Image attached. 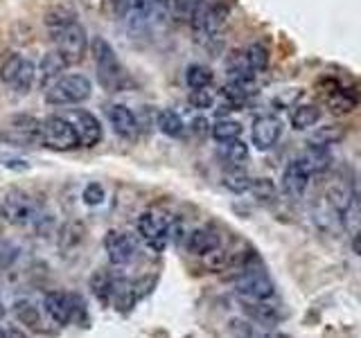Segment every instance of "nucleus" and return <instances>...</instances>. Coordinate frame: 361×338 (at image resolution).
<instances>
[{"label": "nucleus", "instance_id": "ddd939ff", "mask_svg": "<svg viewBox=\"0 0 361 338\" xmlns=\"http://www.w3.org/2000/svg\"><path fill=\"white\" fill-rule=\"evenodd\" d=\"M93 296L98 298L102 304H109L111 300L118 302L126 291H129V282L122 278H115L109 271H98L91 280Z\"/></svg>", "mask_w": 361, "mask_h": 338}, {"label": "nucleus", "instance_id": "f257e3e1", "mask_svg": "<svg viewBox=\"0 0 361 338\" xmlns=\"http://www.w3.org/2000/svg\"><path fill=\"white\" fill-rule=\"evenodd\" d=\"M52 41H55L57 52L63 57L68 65L72 63H79L84 59V54L88 50V37H86V30L79 25L77 18L68 20L66 25H61L57 30L50 32Z\"/></svg>", "mask_w": 361, "mask_h": 338}, {"label": "nucleus", "instance_id": "7c9ffc66", "mask_svg": "<svg viewBox=\"0 0 361 338\" xmlns=\"http://www.w3.org/2000/svg\"><path fill=\"white\" fill-rule=\"evenodd\" d=\"M249 192L256 196L258 201L262 203H271L275 201V194H278V190H275V185L269 181V178H256V181H251V188Z\"/></svg>", "mask_w": 361, "mask_h": 338}, {"label": "nucleus", "instance_id": "393cba45", "mask_svg": "<svg viewBox=\"0 0 361 338\" xmlns=\"http://www.w3.org/2000/svg\"><path fill=\"white\" fill-rule=\"evenodd\" d=\"M244 57H247V63L253 74L258 72H264L269 65V48L264 46V43H251V46L244 50Z\"/></svg>", "mask_w": 361, "mask_h": 338}, {"label": "nucleus", "instance_id": "c85d7f7f", "mask_svg": "<svg viewBox=\"0 0 361 338\" xmlns=\"http://www.w3.org/2000/svg\"><path fill=\"white\" fill-rule=\"evenodd\" d=\"M12 126H14L16 134H20L25 140H41V122L37 117L18 115L12 119Z\"/></svg>", "mask_w": 361, "mask_h": 338}, {"label": "nucleus", "instance_id": "f8f14e48", "mask_svg": "<svg viewBox=\"0 0 361 338\" xmlns=\"http://www.w3.org/2000/svg\"><path fill=\"white\" fill-rule=\"evenodd\" d=\"M312 167L307 158H294L289 165L282 171V190L284 194L294 196V199H301V196L307 192V185L312 181Z\"/></svg>", "mask_w": 361, "mask_h": 338}, {"label": "nucleus", "instance_id": "bb28decb", "mask_svg": "<svg viewBox=\"0 0 361 338\" xmlns=\"http://www.w3.org/2000/svg\"><path fill=\"white\" fill-rule=\"evenodd\" d=\"M242 124L235 122V119H217L215 124H212V138L217 140V143H230V140H237L242 136Z\"/></svg>", "mask_w": 361, "mask_h": 338}, {"label": "nucleus", "instance_id": "4468645a", "mask_svg": "<svg viewBox=\"0 0 361 338\" xmlns=\"http://www.w3.org/2000/svg\"><path fill=\"white\" fill-rule=\"evenodd\" d=\"M282 136V122L273 115H262L253 122L251 129V143L260 151H269Z\"/></svg>", "mask_w": 361, "mask_h": 338}, {"label": "nucleus", "instance_id": "5701e85b", "mask_svg": "<svg viewBox=\"0 0 361 338\" xmlns=\"http://www.w3.org/2000/svg\"><path fill=\"white\" fill-rule=\"evenodd\" d=\"M219 156L224 158L228 165L232 167H242L244 162L249 160V145L242 143V140H230V143H221Z\"/></svg>", "mask_w": 361, "mask_h": 338}, {"label": "nucleus", "instance_id": "f3484780", "mask_svg": "<svg viewBox=\"0 0 361 338\" xmlns=\"http://www.w3.org/2000/svg\"><path fill=\"white\" fill-rule=\"evenodd\" d=\"M109 122L113 126V131L118 136L126 138V140H133L138 136V119L131 113L129 106L124 104H113L109 108Z\"/></svg>", "mask_w": 361, "mask_h": 338}, {"label": "nucleus", "instance_id": "aec40b11", "mask_svg": "<svg viewBox=\"0 0 361 338\" xmlns=\"http://www.w3.org/2000/svg\"><path fill=\"white\" fill-rule=\"evenodd\" d=\"M68 68V63L63 61L61 54L55 50V52H48L44 59H41V63L37 65V77L41 79V84H50L61 77V72Z\"/></svg>", "mask_w": 361, "mask_h": 338}, {"label": "nucleus", "instance_id": "e433bc0d", "mask_svg": "<svg viewBox=\"0 0 361 338\" xmlns=\"http://www.w3.org/2000/svg\"><path fill=\"white\" fill-rule=\"evenodd\" d=\"M353 250L357 255H361V230L355 235V239H353Z\"/></svg>", "mask_w": 361, "mask_h": 338}, {"label": "nucleus", "instance_id": "4c0bfd02", "mask_svg": "<svg viewBox=\"0 0 361 338\" xmlns=\"http://www.w3.org/2000/svg\"><path fill=\"white\" fill-rule=\"evenodd\" d=\"M0 338H25L20 332H16V330H9V332H3L0 334Z\"/></svg>", "mask_w": 361, "mask_h": 338}, {"label": "nucleus", "instance_id": "9b49d317", "mask_svg": "<svg viewBox=\"0 0 361 338\" xmlns=\"http://www.w3.org/2000/svg\"><path fill=\"white\" fill-rule=\"evenodd\" d=\"M104 250L113 266H126L136 257L138 244L131 235H126L122 230H109L104 237Z\"/></svg>", "mask_w": 361, "mask_h": 338}, {"label": "nucleus", "instance_id": "423d86ee", "mask_svg": "<svg viewBox=\"0 0 361 338\" xmlns=\"http://www.w3.org/2000/svg\"><path fill=\"white\" fill-rule=\"evenodd\" d=\"M3 214L7 216L9 223L27 226L39 219V205L27 192L14 188L3 196Z\"/></svg>", "mask_w": 361, "mask_h": 338}, {"label": "nucleus", "instance_id": "dca6fc26", "mask_svg": "<svg viewBox=\"0 0 361 338\" xmlns=\"http://www.w3.org/2000/svg\"><path fill=\"white\" fill-rule=\"evenodd\" d=\"M219 246H221V237L215 228H210V226H201L185 237V248H188V253H192V255L206 257L208 253L217 250Z\"/></svg>", "mask_w": 361, "mask_h": 338}, {"label": "nucleus", "instance_id": "1a4fd4ad", "mask_svg": "<svg viewBox=\"0 0 361 338\" xmlns=\"http://www.w3.org/2000/svg\"><path fill=\"white\" fill-rule=\"evenodd\" d=\"M226 20H228V7L217 3V5H201L195 12V16L190 18V23H192L199 37L210 39L224 30Z\"/></svg>", "mask_w": 361, "mask_h": 338}, {"label": "nucleus", "instance_id": "39448f33", "mask_svg": "<svg viewBox=\"0 0 361 338\" xmlns=\"http://www.w3.org/2000/svg\"><path fill=\"white\" fill-rule=\"evenodd\" d=\"M0 79L16 93H29L37 84V63L23 54H9L0 65Z\"/></svg>", "mask_w": 361, "mask_h": 338}, {"label": "nucleus", "instance_id": "a878e982", "mask_svg": "<svg viewBox=\"0 0 361 338\" xmlns=\"http://www.w3.org/2000/svg\"><path fill=\"white\" fill-rule=\"evenodd\" d=\"M158 129H161V134L167 138H180L185 131V124H183V119H180L178 113L165 108V111L158 113Z\"/></svg>", "mask_w": 361, "mask_h": 338}, {"label": "nucleus", "instance_id": "2f4dec72", "mask_svg": "<svg viewBox=\"0 0 361 338\" xmlns=\"http://www.w3.org/2000/svg\"><path fill=\"white\" fill-rule=\"evenodd\" d=\"M343 138V131L339 129L336 124H327V126H321L314 134V145H323V147H330L334 143Z\"/></svg>", "mask_w": 361, "mask_h": 338}, {"label": "nucleus", "instance_id": "a211bd4d", "mask_svg": "<svg viewBox=\"0 0 361 338\" xmlns=\"http://www.w3.org/2000/svg\"><path fill=\"white\" fill-rule=\"evenodd\" d=\"M359 104V97L357 93H353L350 89H334L332 93H327L325 95V108L330 111L332 115H348V113H353L355 108Z\"/></svg>", "mask_w": 361, "mask_h": 338}, {"label": "nucleus", "instance_id": "6e6552de", "mask_svg": "<svg viewBox=\"0 0 361 338\" xmlns=\"http://www.w3.org/2000/svg\"><path fill=\"white\" fill-rule=\"evenodd\" d=\"M235 289L242 300H271L275 298V285L260 268H247L235 280Z\"/></svg>", "mask_w": 361, "mask_h": 338}, {"label": "nucleus", "instance_id": "20e7f679", "mask_svg": "<svg viewBox=\"0 0 361 338\" xmlns=\"http://www.w3.org/2000/svg\"><path fill=\"white\" fill-rule=\"evenodd\" d=\"M41 143L55 151H72L79 147V136L70 119L50 115L41 122Z\"/></svg>", "mask_w": 361, "mask_h": 338}, {"label": "nucleus", "instance_id": "473e14b6", "mask_svg": "<svg viewBox=\"0 0 361 338\" xmlns=\"http://www.w3.org/2000/svg\"><path fill=\"white\" fill-rule=\"evenodd\" d=\"M104 196H106V192H104V188L100 183H88L86 188H84V194H81V199H84V203L86 205H102L104 203Z\"/></svg>", "mask_w": 361, "mask_h": 338}, {"label": "nucleus", "instance_id": "9d476101", "mask_svg": "<svg viewBox=\"0 0 361 338\" xmlns=\"http://www.w3.org/2000/svg\"><path fill=\"white\" fill-rule=\"evenodd\" d=\"M44 309L57 325H70L75 320L77 311L81 309V300L72 293L63 291H50L44 298Z\"/></svg>", "mask_w": 361, "mask_h": 338}, {"label": "nucleus", "instance_id": "0eeeda50", "mask_svg": "<svg viewBox=\"0 0 361 338\" xmlns=\"http://www.w3.org/2000/svg\"><path fill=\"white\" fill-rule=\"evenodd\" d=\"M169 226L172 223L161 212L147 210L138 219V235L147 244V248L156 250V253H163L165 246L169 244Z\"/></svg>", "mask_w": 361, "mask_h": 338}, {"label": "nucleus", "instance_id": "f704fd0d", "mask_svg": "<svg viewBox=\"0 0 361 338\" xmlns=\"http://www.w3.org/2000/svg\"><path fill=\"white\" fill-rule=\"evenodd\" d=\"M190 104H192L195 108H201V111H204V108H210L212 104H215V95H212L210 91H206V89L192 91V93H190Z\"/></svg>", "mask_w": 361, "mask_h": 338}, {"label": "nucleus", "instance_id": "412c9836", "mask_svg": "<svg viewBox=\"0 0 361 338\" xmlns=\"http://www.w3.org/2000/svg\"><path fill=\"white\" fill-rule=\"evenodd\" d=\"M84 239H86V226H84L81 221H77V219L68 221L59 233V250L66 255V253H70V250L79 248Z\"/></svg>", "mask_w": 361, "mask_h": 338}, {"label": "nucleus", "instance_id": "b1692460", "mask_svg": "<svg viewBox=\"0 0 361 338\" xmlns=\"http://www.w3.org/2000/svg\"><path fill=\"white\" fill-rule=\"evenodd\" d=\"M212 79H215V74H212V70L208 68V65H204V63L188 65V70H185V84H188V89H192V91L208 89V86L212 84Z\"/></svg>", "mask_w": 361, "mask_h": 338}, {"label": "nucleus", "instance_id": "c9c22d12", "mask_svg": "<svg viewBox=\"0 0 361 338\" xmlns=\"http://www.w3.org/2000/svg\"><path fill=\"white\" fill-rule=\"evenodd\" d=\"M131 3L133 0H113V12L118 18H126L131 12Z\"/></svg>", "mask_w": 361, "mask_h": 338}, {"label": "nucleus", "instance_id": "2eb2a0df", "mask_svg": "<svg viewBox=\"0 0 361 338\" xmlns=\"http://www.w3.org/2000/svg\"><path fill=\"white\" fill-rule=\"evenodd\" d=\"M75 129H77V136H79V147L93 149V147H98L104 138L102 122L88 111L75 113Z\"/></svg>", "mask_w": 361, "mask_h": 338}, {"label": "nucleus", "instance_id": "72a5a7b5", "mask_svg": "<svg viewBox=\"0 0 361 338\" xmlns=\"http://www.w3.org/2000/svg\"><path fill=\"white\" fill-rule=\"evenodd\" d=\"M18 259V246L7 242V239H0V266H9Z\"/></svg>", "mask_w": 361, "mask_h": 338}, {"label": "nucleus", "instance_id": "c756f323", "mask_svg": "<svg viewBox=\"0 0 361 338\" xmlns=\"http://www.w3.org/2000/svg\"><path fill=\"white\" fill-rule=\"evenodd\" d=\"M14 313H16V318L23 325H27V327H39V323H41L39 309L27 300H18L14 304Z\"/></svg>", "mask_w": 361, "mask_h": 338}, {"label": "nucleus", "instance_id": "6ab92c4d", "mask_svg": "<svg viewBox=\"0 0 361 338\" xmlns=\"http://www.w3.org/2000/svg\"><path fill=\"white\" fill-rule=\"evenodd\" d=\"M244 304V311H247L253 320H258L262 325H273V323H278L282 318V311L278 304H271L269 300H242Z\"/></svg>", "mask_w": 361, "mask_h": 338}, {"label": "nucleus", "instance_id": "f03ea898", "mask_svg": "<svg viewBox=\"0 0 361 338\" xmlns=\"http://www.w3.org/2000/svg\"><path fill=\"white\" fill-rule=\"evenodd\" d=\"M93 95V84L86 74H66L59 77L46 93V102L52 106H72L86 102Z\"/></svg>", "mask_w": 361, "mask_h": 338}, {"label": "nucleus", "instance_id": "ea45409f", "mask_svg": "<svg viewBox=\"0 0 361 338\" xmlns=\"http://www.w3.org/2000/svg\"><path fill=\"white\" fill-rule=\"evenodd\" d=\"M0 145H3V134H0Z\"/></svg>", "mask_w": 361, "mask_h": 338}, {"label": "nucleus", "instance_id": "4be33fe9", "mask_svg": "<svg viewBox=\"0 0 361 338\" xmlns=\"http://www.w3.org/2000/svg\"><path fill=\"white\" fill-rule=\"evenodd\" d=\"M291 126L296 131H307L318 124V119H321V108L316 104H298L291 111Z\"/></svg>", "mask_w": 361, "mask_h": 338}, {"label": "nucleus", "instance_id": "cd10ccee", "mask_svg": "<svg viewBox=\"0 0 361 338\" xmlns=\"http://www.w3.org/2000/svg\"><path fill=\"white\" fill-rule=\"evenodd\" d=\"M251 176L247 171H242L239 167H235V169H230V171H226L224 176H221V183H224V188L228 190V192H232V194H244V192H249V188H251Z\"/></svg>", "mask_w": 361, "mask_h": 338}, {"label": "nucleus", "instance_id": "58836bf2", "mask_svg": "<svg viewBox=\"0 0 361 338\" xmlns=\"http://www.w3.org/2000/svg\"><path fill=\"white\" fill-rule=\"evenodd\" d=\"M195 131H199V134H204V131H206V119L204 117L195 119Z\"/></svg>", "mask_w": 361, "mask_h": 338}, {"label": "nucleus", "instance_id": "7ed1b4c3", "mask_svg": "<svg viewBox=\"0 0 361 338\" xmlns=\"http://www.w3.org/2000/svg\"><path fill=\"white\" fill-rule=\"evenodd\" d=\"M93 57H95V70H98V79L106 91H118L122 84V65L113 46L102 37H95L91 43Z\"/></svg>", "mask_w": 361, "mask_h": 338}]
</instances>
